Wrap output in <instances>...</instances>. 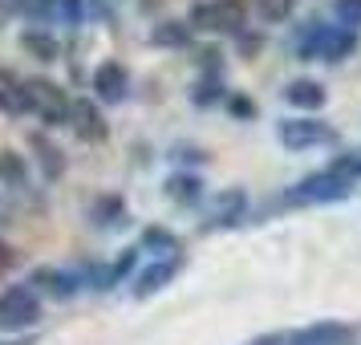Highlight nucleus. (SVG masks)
Returning a JSON list of instances; mask_svg holds the SVG:
<instances>
[{
	"mask_svg": "<svg viewBox=\"0 0 361 345\" xmlns=\"http://www.w3.org/2000/svg\"><path fill=\"white\" fill-rule=\"evenodd\" d=\"M353 49H357V33H349L345 25H321V20H312L296 41V53L305 61H341Z\"/></svg>",
	"mask_w": 361,
	"mask_h": 345,
	"instance_id": "1",
	"label": "nucleus"
},
{
	"mask_svg": "<svg viewBox=\"0 0 361 345\" xmlns=\"http://www.w3.org/2000/svg\"><path fill=\"white\" fill-rule=\"evenodd\" d=\"M353 187H357L353 179H345V175H337L333 167H325V171L305 175L296 187H288L284 203H296V207H305V203H337V199H345Z\"/></svg>",
	"mask_w": 361,
	"mask_h": 345,
	"instance_id": "2",
	"label": "nucleus"
},
{
	"mask_svg": "<svg viewBox=\"0 0 361 345\" xmlns=\"http://www.w3.org/2000/svg\"><path fill=\"white\" fill-rule=\"evenodd\" d=\"M244 0H203L191 8V29H199V33H244Z\"/></svg>",
	"mask_w": 361,
	"mask_h": 345,
	"instance_id": "3",
	"label": "nucleus"
},
{
	"mask_svg": "<svg viewBox=\"0 0 361 345\" xmlns=\"http://www.w3.org/2000/svg\"><path fill=\"white\" fill-rule=\"evenodd\" d=\"M25 102H29V114H37L41 122H49V126H61L69 122V110H73V102L66 98V90L49 78H29L25 82Z\"/></svg>",
	"mask_w": 361,
	"mask_h": 345,
	"instance_id": "4",
	"label": "nucleus"
},
{
	"mask_svg": "<svg viewBox=\"0 0 361 345\" xmlns=\"http://www.w3.org/2000/svg\"><path fill=\"white\" fill-rule=\"evenodd\" d=\"M37 321H41V301H37L33 289L13 284V289L0 293V329H8V333H25V329H33Z\"/></svg>",
	"mask_w": 361,
	"mask_h": 345,
	"instance_id": "5",
	"label": "nucleus"
},
{
	"mask_svg": "<svg viewBox=\"0 0 361 345\" xmlns=\"http://www.w3.org/2000/svg\"><path fill=\"white\" fill-rule=\"evenodd\" d=\"M276 138H280V147H288V150L329 147V143H337V126H329L321 118H288V122L276 126Z\"/></svg>",
	"mask_w": 361,
	"mask_h": 345,
	"instance_id": "6",
	"label": "nucleus"
},
{
	"mask_svg": "<svg viewBox=\"0 0 361 345\" xmlns=\"http://www.w3.org/2000/svg\"><path fill=\"white\" fill-rule=\"evenodd\" d=\"M284 345H357V329L345 321H317V325L288 333Z\"/></svg>",
	"mask_w": 361,
	"mask_h": 345,
	"instance_id": "7",
	"label": "nucleus"
},
{
	"mask_svg": "<svg viewBox=\"0 0 361 345\" xmlns=\"http://www.w3.org/2000/svg\"><path fill=\"white\" fill-rule=\"evenodd\" d=\"M69 126H73V134H78L82 143H106V134H110L106 118H102V110L90 98L73 102V110H69Z\"/></svg>",
	"mask_w": 361,
	"mask_h": 345,
	"instance_id": "8",
	"label": "nucleus"
},
{
	"mask_svg": "<svg viewBox=\"0 0 361 345\" xmlns=\"http://www.w3.org/2000/svg\"><path fill=\"white\" fill-rule=\"evenodd\" d=\"M126 90H130V73H126L122 61H102V66L94 69V94H98L102 102H122Z\"/></svg>",
	"mask_w": 361,
	"mask_h": 345,
	"instance_id": "9",
	"label": "nucleus"
},
{
	"mask_svg": "<svg viewBox=\"0 0 361 345\" xmlns=\"http://www.w3.org/2000/svg\"><path fill=\"white\" fill-rule=\"evenodd\" d=\"M284 102L293 106V110H321L329 102L325 94V85L321 82H312V78H296V82L284 85Z\"/></svg>",
	"mask_w": 361,
	"mask_h": 345,
	"instance_id": "10",
	"label": "nucleus"
},
{
	"mask_svg": "<svg viewBox=\"0 0 361 345\" xmlns=\"http://www.w3.org/2000/svg\"><path fill=\"white\" fill-rule=\"evenodd\" d=\"M179 256H166V260L159 264H150L147 272L138 277V284H134V296H150V293H159V289H166L171 280H175V272H179Z\"/></svg>",
	"mask_w": 361,
	"mask_h": 345,
	"instance_id": "11",
	"label": "nucleus"
},
{
	"mask_svg": "<svg viewBox=\"0 0 361 345\" xmlns=\"http://www.w3.org/2000/svg\"><path fill=\"white\" fill-rule=\"evenodd\" d=\"M0 110H4V114H29L25 82H20L13 69H0Z\"/></svg>",
	"mask_w": 361,
	"mask_h": 345,
	"instance_id": "12",
	"label": "nucleus"
},
{
	"mask_svg": "<svg viewBox=\"0 0 361 345\" xmlns=\"http://www.w3.org/2000/svg\"><path fill=\"white\" fill-rule=\"evenodd\" d=\"M33 284H41L49 296H73L78 293V280L69 277V272H57V268H37Z\"/></svg>",
	"mask_w": 361,
	"mask_h": 345,
	"instance_id": "13",
	"label": "nucleus"
},
{
	"mask_svg": "<svg viewBox=\"0 0 361 345\" xmlns=\"http://www.w3.org/2000/svg\"><path fill=\"white\" fill-rule=\"evenodd\" d=\"M166 195L175 199V203H199L203 183H199V175H171L166 179Z\"/></svg>",
	"mask_w": 361,
	"mask_h": 345,
	"instance_id": "14",
	"label": "nucleus"
},
{
	"mask_svg": "<svg viewBox=\"0 0 361 345\" xmlns=\"http://www.w3.org/2000/svg\"><path fill=\"white\" fill-rule=\"evenodd\" d=\"M29 143H33L37 159H41V167H45V175H49V179H57V175L66 171V159H61V150L53 147V143H49V138H45V134H33Z\"/></svg>",
	"mask_w": 361,
	"mask_h": 345,
	"instance_id": "15",
	"label": "nucleus"
},
{
	"mask_svg": "<svg viewBox=\"0 0 361 345\" xmlns=\"http://www.w3.org/2000/svg\"><path fill=\"white\" fill-rule=\"evenodd\" d=\"M244 203H247V195H244V191H224V195L215 199V212H212V219H215V224H235V219L244 215Z\"/></svg>",
	"mask_w": 361,
	"mask_h": 345,
	"instance_id": "16",
	"label": "nucleus"
},
{
	"mask_svg": "<svg viewBox=\"0 0 361 345\" xmlns=\"http://www.w3.org/2000/svg\"><path fill=\"white\" fill-rule=\"evenodd\" d=\"M150 41H154V45H187V41H191V25H183V20H163V25H154Z\"/></svg>",
	"mask_w": 361,
	"mask_h": 345,
	"instance_id": "17",
	"label": "nucleus"
},
{
	"mask_svg": "<svg viewBox=\"0 0 361 345\" xmlns=\"http://www.w3.org/2000/svg\"><path fill=\"white\" fill-rule=\"evenodd\" d=\"M252 8H256L260 20H268V25H280V20L293 17V0H252Z\"/></svg>",
	"mask_w": 361,
	"mask_h": 345,
	"instance_id": "18",
	"label": "nucleus"
},
{
	"mask_svg": "<svg viewBox=\"0 0 361 345\" xmlns=\"http://www.w3.org/2000/svg\"><path fill=\"white\" fill-rule=\"evenodd\" d=\"M0 179L20 187L25 183V159H20L17 150H0Z\"/></svg>",
	"mask_w": 361,
	"mask_h": 345,
	"instance_id": "19",
	"label": "nucleus"
},
{
	"mask_svg": "<svg viewBox=\"0 0 361 345\" xmlns=\"http://www.w3.org/2000/svg\"><path fill=\"white\" fill-rule=\"evenodd\" d=\"M45 13L66 25H78L82 20V0H45Z\"/></svg>",
	"mask_w": 361,
	"mask_h": 345,
	"instance_id": "20",
	"label": "nucleus"
},
{
	"mask_svg": "<svg viewBox=\"0 0 361 345\" xmlns=\"http://www.w3.org/2000/svg\"><path fill=\"white\" fill-rule=\"evenodd\" d=\"M337 20L349 33H361V0H337Z\"/></svg>",
	"mask_w": 361,
	"mask_h": 345,
	"instance_id": "21",
	"label": "nucleus"
},
{
	"mask_svg": "<svg viewBox=\"0 0 361 345\" xmlns=\"http://www.w3.org/2000/svg\"><path fill=\"white\" fill-rule=\"evenodd\" d=\"M25 49L37 53L41 61H53L57 57V41H49V37H41V33H25Z\"/></svg>",
	"mask_w": 361,
	"mask_h": 345,
	"instance_id": "22",
	"label": "nucleus"
},
{
	"mask_svg": "<svg viewBox=\"0 0 361 345\" xmlns=\"http://www.w3.org/2000/svg\"><path fill=\"white\" fill-rule=\"evenodd\" d=\"M142 244H147V248H166V252H179V240H175L171 231H163V228H147V231H142Z\"/></svg>",
	"mask_w": 361,
	"mask_h": 345,
	"instance_id": "23",
	"label": "nucleus"
},
{
	"mask_svg": "<svg viewBox=\"0 0 361 345\" xmlns=\"http://www.w3.org/2000/svg\"><path fill=\"white\" fill-rule=\"evenodd\" d=\"M122 212V199H102V203H94V219L102 224V215H118Z\"/></svg>",
	"mask_w": 361,
	"mask_h": 345,
	"instance_id": "24",
	"label": "nucleus"
},
{
	"mask_svg": "<svg viewBox=\"0 0 361 345\" xmlns=\"http://www.w3.org/2000/svg\"><path fill=\"white\" fill-rule=\"evenodd\" d=\"M228 106H231V114H240V118H252V114H256L247 98H228Z\"/></svg>",
	"mask_w": 361,
	"mask_h": 345,
	"instance_id": "25",
	"label": "nucleus"
},
{
	"mask_svg": "<svg viewBox=\"0 0 361 345\" xmlns=\"http://www.w3.org/2000/svg\"><path fill=\"white\" fill-rule=\"evenodd\" d=\"M13 264H17V252L0 240V272H4V268H13Z\"/></svg>",
	"mask_w": 361,
	"mask_h": 345,
	"instance_id": "26",
	"label": "nucleus"
},
{
	"mask_svg": "<svg viewBox=\"0 0 361 345\" xmlns=\"http://www.w3.org/2000/svg\"><path fill=\"white\" fill-rule=\"evenodd\" d=\"M20 13H45V0H17Z\"/></svg>",
	"mask_w": 361,
	"mask_h": 345,
	"instance_id": "27",
	"label": "nucleus"
},
{
	"mask_svg": "<svg viewBox=\"0 0 361 345\" xmlns=\"http://www.w3.org/2000/svg\"><path fill=\"white\" fill-rule=\"evenodd\" d=\"M247 345H284V337H280V333H268V337H260V341H247Z\"/></svg>",
	"mask_w": 361,
	"mask_h": 345,
	"instance_id": "28",
	"label": "nucleus"
},
{
	"mask_svg": "<svg viewBox=\"0 0 361 345\" xmlns=\"http://www.w3.org/2000/svg\"><path fill=\"white\" fill-rule=\"evenodd\" d=\"M240 45H244V53H256V49H260V37H244Z\"/></svg>",
	"mask_w": 361,
	"mask_h": 345,
	"instance_id": "29",
	"label": "nucleus"
},
{
	"mask_svg": "<svg viewBox=\"0 0 361 345\" xmlns=\"http://www.w3.org/2000/svg\"><path fill=\"white\" fill-rule=\"evenodd\" d=\"M4 345H29V341H4Z\"/></svg>",
	"mask_w": 361,
	"mask_h": 345,
	"instance_id": "30",
	"label": "nucleus"
}]
</instances>
